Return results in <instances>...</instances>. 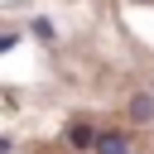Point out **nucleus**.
<instances>
[{
	"instance_id": "4",
	"label": "nucleus",
	"mask_w": 154,
	"mask_h": 154,
	"mask_svg": "<svg viewBox=\"0 0 154 154\" xmlns=\"http://www.w3.org/2000/svg\"><path fill=\"white\" fill-rule=\"evenodd\" d=\"M29 34H38V38L48 43V38H53V24H48V19H34V24H29Z\"/></svg>"
},
{
	"instance_id": "1",
	"label": "nucleus",
	"mask_w": 154,
	"mask_h": 154,
	"mask_svg": "<svg viewBox=\"0 0 154 154\" xmlns=\"http://www.w3.org/2000/svg\"><path fill=\"white\" fill-rule=\"evenodd\" d=\"M96 140H101V135H96L87 120H72V125H67V144H72V149H96Z\"/></svg>"
},
{
	"instance_id": "2",
	"label": "nucleus",
	"mask_w": 154,
	"mask_h": 154,
	"mask_svg": "<svg viewBox=\"0 0 154 154\" xmlns=\"http://www.w3.org/2000/svg\"><path fill=\"white\" fill-rule=\"evenodd\" d=\"M130 116H135V120H154V96H149V91H135V96H130Z\"/></svg>"
},
{
	"instance_id": "3",
	"label": "nucleus",
	"mask_w": 154,
	"mask_h": 154,
	"mask_svg": "<svg viewBox=\"0 0 154 154\" xmlns=\"http://www.w3.org/2000/svg\"><path fill=\"white\" fill-rule=\"evenodd\" d=\"M96 154H135V149H130L125 135H101L96 140Z\"/></svg>"
}]
</instances>
